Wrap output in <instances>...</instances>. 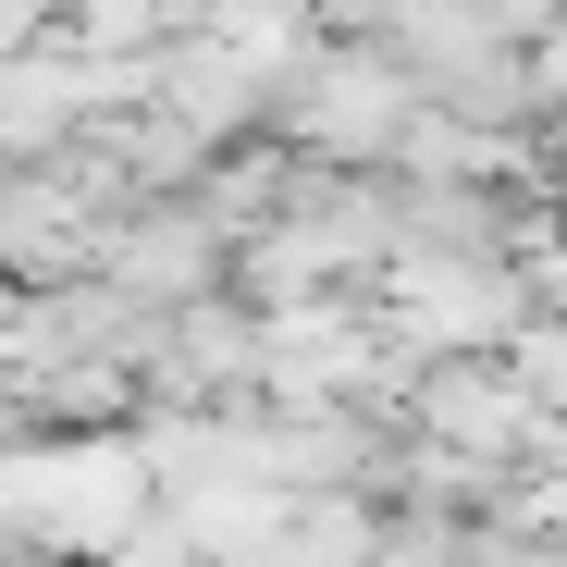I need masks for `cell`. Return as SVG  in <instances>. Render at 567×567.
<instances>
[{"label":"cell","mask_w":567,"mask_h":567,"mask_svg":"<svg viewBox=\"0 0 567 567\" xmlns=\"http://www.w3.org/2000/svg\"><path fill=\"white\" fill-rule=\"evenodd\" d=\"M13 309H25V284H13V271H0V333H13Z\"/></svg>","instance_id":"1"}]
</instances>
